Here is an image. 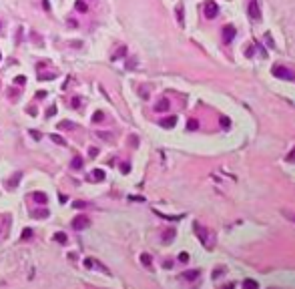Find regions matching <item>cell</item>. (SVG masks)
<instances>
[{
	"label": "cell",
	"instance_id": "obj_1",
	"mask_svg": "<svg viewBox=\"0 0 295 289\" xmlns=\"http://www.w3.org/2000/svg\"><path fill=\"white\" fill-rule=\"evenodd\" d=\"M271 72H273V77H277V79H283V81H295V72H293V70H289L287 66L275 64Z\"/></svg>",
	"mask_w": 295,
	"mask_h": 289
},
{
	"label": "cell",
	"instance_id": "obj_2",
	"mask_svg": "<svg viewBox=\"0 0 295 289\" xmlns=\"http://www.w3.org/2000/svg\"><path fill=\"white\" fill-rule=\"evenodd\" d=\"M90 225V219L86 217V215H76L72 221H70V227H74L76 231H81V229H86Z\"/></svg>",
	"mask_w": 295,
	"mask_h": 289
},
{
	"label": "cell",
	"instance_id": "obj_3",
	"mask_svg": "<svg viewBox=\"0 0 295 289\" xmlns=\"http://www.w3.org/2000/svg\"><path fill=\"white\" fill-rule=\"evenodd\" d=\"M219 14V4L213 0H205V18H215Z\"/></svg>",
	"mask_w": 295,
	"mask_h": 289
},
{
	"label": "cell",
	"instance_id": "obj_4",
	"mask_svg": "<svg viewBox=\"0 0 295 289\" xmlns=\"http://www.w3.org/2000/svg\"><path fill=\"white\" fill-rule=\"evenodd\" d=\"M249 16H251L253 20H261V8H259V2L257 0H251L249 2Z\"/></svg>",
	"mask_w": 295,
	"mask_h": 289
},
{
	"label": "cell",
	"instance_id": "obj_5",
	"mask_svg": "<svg viewBox=\"0 0 295 289\" xmlns=\"http://www.w3.org/2000/svg\"><path fill=\"white\" fill-rule=\"evenodd\" d=\"M235 34H237V30H235L233 24H227V26L223 28V40L225 42H231L233 38H235Z\"/></svg>",
	"mask_w": 295,
	"mask_h": 289
},
{
	"label": "cell",
	"instance_id": "obj_6",
	"mask_svg": "<svg viewBox=\"0 0 295 289\" xmlns=\"http://www.w3.org/2000/svg\"><path fill=\"white\" fill-rule=\"evenodd\" d=\"M155 111H159V113H165V111H169V100H167V98H161V100L155 105Z\"/></svg>",
	"mask_w": 295,
	"mask_h": 289
},
{
	"label": "cell",
	"instance_id": "obj_7",
	"mask_svg": "<svg viewBox=\"0 0 295 289\" xmlns=\"http://www.w3.org/2000/svg\"><path fill=\"white\" fill-rule=\"evenodd\" d=\"M175 124H177V117H167L161 121V126H165V128H173Z\"/></svg>",
	"mask_w": 295,
	"mask_h": 289
},
{
	"label": "cell",
	"instance_id": "obj_8",
	"mask_svg": "<svg viewBox=\"0 0 295 289\" xmlns=\"http://www.w3.org/2000/svg\"><path fill=\"white\" fill-rule=\"evenodd\" d=\"M90 181H104V171L94 169V171L90 173Z\"/></svg>",
	"mask_w": 295,
	"mask_h": 289
},
{
	"label": "cell",
	"instance_id": "obj_9",
	"mask_svg": "<svg viewBox=\"0 0 295 289\" xmlns=\"http://www.w3.org/2000/svg\"><path fill=\"white\" fill-rule=\"evenodd\" d=\"M32 197H34V201H36V203H40V205H44V203L48 201L46 193H42V191H36V193H32Z\"/></svg>",
	"mask_w": 295,
	"mask_h": 289
},
{
	"label": "cell",
	"instance_id": "obj_10",
	"mask_svg": "<svg viewBox=\"0 0 295 289\" xmlns=\"http://www.w3.org/2000/svg\"><path fill=\"white\" fill-rule=\"evenodd\" d=\"M52 239H54L56 243H62V245L68 241V239H66V233H62V231H56V233L52 235Z\"/></svg>",
	"mask_w": 295,
	"mask_h": 289
},
{
	"label": "cell",
	"instance_id": "obj_11",
	"mask_svg": "<svg viewBox=\"0 0 295 289\" xmlns=\"http://www.w3.org/2000/svg\"><path fill=\"white\" fill-rule=\"evenodd\" d=\"M183 277H185L187 281H195V279L199 277V271H197V269H191V271H185V273H183Z\"/></svg>",
	"mask_w": 295,
	"mask_h": 289
},
{
	"label": "cell",
	"instance_id": "obj_12",
	"mask_svg": "<svg viewBox=\"0 0 295 289\" xmlns=\"http://www.w3.org/2000/svg\"><path fill=\"white\" fill-rule=\"evenodd\" d=\"M48 215H50V211H46V209H38V211H34V213H32V217H34V219H46Z\"/></svg>",
	"mask_w": 295,
	"mask_h": 289
},
{
	"label": "cell",
	"instance_id": "obj_13",
	"mask_svg": "<svg viewBox=\"0 0 295 289\" xmlns=\"http://www.w3.org/2000/svg\"><path fill=\"white\" fill-rule=\"evenodd\" d=\"M173 237H175V229L171 227V229H167V231L163 233V243H169V241H171Z\"/></svg>",
	"mask_w": 295,
	"mask_h": 289
},
{
	"label": "cell",
	"instance_id": "obj_14",
	"mask_svg": "<svg viewBox=\"0 0 295 289\" xmlns=\"http://www.w3.org/2000/svg\"><path fill=\"white\" fill-rule=\"evenodd\" d=\"M50 141L56 143V145H60V147H66V141H64L62 137H58V135H50Z\"/></svg>",
	"mask_w": 295,
	"mask_h": 289
},
{
	"label": "cell",
	"instance_id": "obj_15",
	"mask_svg": "<svg viewBox=\"0 0 295 289\" xmlns=\"http://www.w3.org/2000/svg\"><path fill=\"white\" fill-rule=\"evenodd\" d=\"M197 128H199V123L195 119H189L187 121V130H197Z\"/></svg>",
	"mask_w": 295,
	"mask_h": 289
},
{
	"label": "cell",
	"instance_id": "obj_16",
	"mask_svg": "<svg viewBox=\"0 0 295 289\" xmlns=\"http://www.w3.org/2000/svg\"><path fill=\"white\" fill-rule=\"evenodd\" d=\"M83 165H84V163H83V159H81V157H74V159H72V163H70V167H72V169H83Z\"/></svg>",
	"mask_w": 295,
	"mask_h": 289
},
{
	"label": "cell",
	"instance_id": "obj_17",
	"mask_svg": "<svg viewBox=\"0 0 295 289\" xmlns=\"http://www.w3.org/2000/svg\"><path fill=\"white\" fill-rule=\"evenodd\" d=\"M195 231H197V235H199V239L205 243L207 241V235H205V231H201V225H195Z\"/></svg>",
	"mask_w": 295,
	"mask_h": 289
},
{
	"label": "cell",
	"instance_id": "obj_18",
	"mask_svg": "<svg viewBox=\"0 0 295 289\" xmlns=\"http://www.w3.org/2000/svg\"><path fill=\"white\" fill-rule=\"evenodd\" d=\"M243 287H247V289L253 287V289H255V287H259V283H257V281H253V279H245V281H243Z\"/></svg>",
	"mask_w": 295,
	"mask_h": 289
},
{
	"label": "cell",
	"instance_id": "obj_19",
	"mask_svg": "<svg viewBox=\"0 0 295 289\" xmlns=\"http://www.w3.org/2000/svg\"><path fill=\"white\" fill-rule=\"evenodd\" d=\"M102 119H104V113H102V111H96V113L92 115V121H94V123H100Z\"/></svg>",
	"mask_w": 295,
	"mask_h": 289
},
{
	"label": "cell",
	"instance_id": "obj_20",
	"mask_svg": "<svg viewBox=\"0 0 295 289\" xmlns=\"http://www.w3.org/2000/svg\"><path fill=\"white\" fill-rule=\"evenodd\" d=\"M76 124L70 123V121H62V123H58V128H74Z\"/></svg>",
	"mask_w": 295,
	"mask_h": 289
},
{
	"label": "cell",
	"instance_id": "obj_21",
	"mask_svg": "<svg viewBox=\"0 0 295 289\" xmlns=\"http://www.w3.org/2000/svg\"><path fill=\"white\" fill-rule=\"evenodd\" d=\"M56 79V72H48V74H38V81H50Z\"/></svg>",
	"mask_w": 295,
	"mask_h": 289
},
{
	"label": "cell",
	"instance_id": "obj_22",
	"mask_svg": "<svg viewBox=\"0 0 295 289\" xmlns=\"http://www.w3.org/2000/svg\"><path fill=\"white\" fill-rule=\"evenodd\" d=\"M76 10H79V12H86V10H88V6L84 4V0H79V2H76Z\"/></svg>",
	"mask_w": 295,
	"mask_h": 289
},
{
	"label": "cell",
	"instance_id": "obj_23",
	"mask_svg": "<svg viewBox=\"0 0 295 289\" xmlns=\"http://www.w3.org/2000/svg\"><path fill=\"white\" fill-rule=\"evenodd\" d=\"M141 261H143V265H147V267H149V265H151V255L143 253V255H141Z\"/></svg>",
	"mask_w": 295,
	"mask_h": 289
},
{
	"label": "cell",
	"instance_id": "obj_24",
	"mask_svg": "<svg viewBox=\"0 0 295 289\" xmlns=\"http://www.w3.org/2000/svg\"><path fill=\"white\" fill-rule=\"evenodd\" d=\"M285 161H287V163H295V147H293V151L285 157Z\"/></svg>",
	"mask_w": 295,
	"mask_h": 289
},
{
	"label": "cell",
	"instance_id": "obj_25",
	"mask_svg": "<svg viewBox=\"0 0 295 289\" xmlns=\"http://www.w3.org/2000/svg\"><path fill=\"white\" fill-rule=\"evenodd\" d=\"M96 155H98V149H96V147H90V149H88V157H92V159H94Z\"/></svg>",
	"mask_w": 295,
	"mask_h": 289
},
{
	"label": "cell",
	"instance_id": "obj_26",
	"mask_svg": "<svg viewBox=\"0 0 295 289\" xmlns=\"http://www.w3.org/2000/svg\"><path fill=\"white\" fill-rule=\"evenodd\" d=\"M32 237V229H24L22 231V239H30Z\"/></svg>",
	"mask_w": 295,
	"mask_h": 289
},
{
	"label": "cell",
	"instance_id": "obj_27",
	"mask_svg": "<svg viewBox=\"0 0 295 289\" xmlns=\"http://www.w3.org/2000/svg\"><path fill=\"white\" fill-rule=\"evenodd\" d=\"M96 135H98V137H102V139H107V141H111V139H113V135H109V133H102V130H98Z\"/></svg>",
	"mask_w": 295,
	"mask_h": 289
},
{
	"label": "cell",
	"instance_id": "obj_28",
	"mask_svg": "<svg viewBox=\"0 0 295 289\" xmlns=\"http://www.w3.org/2000/svg\"><path fill=\"white\" fill-rule=\"evenodd\" d=\"M18 181H20V173H18V175H14V177H12V181H10L8 185H10V187H14V185H16Z\"/></svg>",
	"mask_w": 295,
	"mask_h": 289
},
{
	"label": "cell",
	"instance_id": "obj_29",
	"mask_svg": "<svg viewBox=\"0 0 295 289\" xmlns=\"http://www.w3.org/2000/svg\"><path fill=\"white\" fill-rule=\"evenodd\" d=\"M30 137H32L34 141H40V137H42V135L38 133V130H30Z\"/></svg>",
	"mask_w": 295,
	"mask_h": 289
},
{
	"label": "cell",
	"instance_id": "obj_30",
	"mask_svg": "<svg viewBox=\"0 0 295 289\" xmlns=\"http://www.w3.org/2000/svg\"><path fill=\"white\" fill-rule=\"evenodd\" d=\"M179 261L187 263V261H189V253H181V255H179Z\"/></svg>",
	"mask_w": 295,
	"mask_h": 289
},
{
	"label": "cell",
	"instance_id": "obj_31",
	"mask_svg": "<svg viewBox=\"0 0 295 289\" xmlns=\"http://www.w3.org/2000/svg\"><path fill=\"white\" fill-rule=\"evenodd\" d=\"M92 265H94V259H84V267L86 269H90Z\"/></svg>",
	"mask_w": 295,
	"mask_h": 289
},
{
	"label": "cell",
	"instance_id": "obj_32",
	"mask_svg": "<svg viewBox=\"0 0 295 289\" xmlns=\"http://www.w3.org/2000/svg\"><path fill=\"white\" fill-rule=\"evenodd\" d=\"M14 83H16V84H24V83H26V77H16Z\"/></svg>",
	"mask_w": 295,
	"mask_h": 289
},
{
	"label": "cell",
	"instance_id": "obj_33",
	"mask_svg": "<svg viewBox=\"0 0 295 289\" xmlns=\"http://www.w3.org/2000/svg\"><path fill=\"white\" fill-rule=\"evenodd\" d=\"M177 16H179V22L183 24V8H181V6L177 8Z\"/></svg>",
	"mask_w": 295,
	"mask_h": 289
},
{
	"label": "cell",
	"instance_id": "obj_34",
	"mask_svg": "<svg viewBox=\"0 0 295 289\" xmlns=\"http://www.w3.org/2000/svg\"><path fill=\"white\" fill-rule=\"evenodd\" d=\"M125 50H126V48H125V46H123V48H121V50H119V52H117V54L113 56V58H115V60H117V58H121V56L125 54Z\"/></svg>",
	"mask_w": 295,
	"mask_h": 289
},
{
	"label": "cell",
	"instance_id": "obj_35",
	"mask_svg": "<svg viewBox=\"0 0 295 289\" xmlns=\"http://www.w3.org/2000/svg\"><path fill=\"white\" fill-rule=\"evenodd\" d=\"M121 171H123V173H128V171H130V165H128V163H123V165H121Z\"/></svg>",
	"mask_w": 295,
	"mask_h": 289
},
{
	"label": "cell",
	"instance_id": "obj_36",
	"mask_svg": "<svg viewBox=\"0 0 295 289\" xmlns=\"http://www.w3.org/2000/svg\"><path fill=\"white\" fill-rule=\"evenodd\" d=\"M283 215H285L287 219H291V221L295 223V215H293V213H289V211H283Z\"/></svg>",
	"mask_w": 295,
	"mask_h": 289
},
{
	"label": "cell",
	"instance_id": "obj_37",
	"mask_svg": "<svg viewBox=\"0 0 295 289\" xmlns=\"http://www.w3.org/2000/svg\"><path fill=\"white\" fill-rule=\"evenodd\" d=\"M72 107H74V109H79V107H81V98H79V96H74V100H72Z\"/></svg>",
	"mask_w": 295,
	"mask_h": 289
},
{
	"label": "cell",
	"instance_id": "obj_38",
	"mask_svg": "<svg viewBox=\"0 0 295 289\" xmlns=\"http://www.w3.org/2000/svg\"><path fill=\"white\" fill-rule=\"evenodd\" d=\"M221 124L227 128V126H229V119H227V117H221Z\"/></svg>",
	"mask_w": 295,
	"mask_h": 289
},
{
	"label": "cell",
	"instance_id": "obj_39",
	"mask_svg": "<svg viewBox=\"0 0 295 289\" xmlns=\"http://www.w3.org/2000/svg\"><path fill=\"white\" fill-rule=\"evenodd\" d=\"M54 113H56V107H50V109H48V111H46V115H48V117H52V115H54Z\"/></svg>",
	"mask_w": 295,
	"mask_h": 289
},
{
	"label": "cell",
	"instance_id": "obj_40",
	"mask_svg": "<svg viewBox=\"0 0 295 289\" xmlns=\"http://www.w3.org/2000/svg\"><path fill=\"white\" fill-rule=\"evenodd\" d=\"M74 207H76V209H81V207H86V203H84V201H76V203H74Z\"/></svg>",
	"mask_w": 295,
	"mask_h": 289
},
{
	"label": "cell",
	"instance_id": "obj_41",
	"mask_svg": "<svg viewBox=\"0 0 295 289\" xmlns=\"http://www.w3.org/2000/svg\"><path fill=\"white\" fill-rule=\"evenodd\" d=\"M36 96H38V98H44V96H46V92H44V90H38V92H36Z\"/></svg>",
	"mask_w": 295,
	"mask_h": 289
},
{
	"label": "cell",
	"instance_id": "obj_42",
	"mask_svg": "<svg viewBox=\"0 0 295 289\" xmlns=\"http://www.w3.org/2000/svg\"><path fill=\"white\" fill-rule=\"evenodd\" d=\"M44 2V10H50V4H48V0H42Z\"/></svg>",
	"mask_w": 295,
	"mask_h": 289
},
{
	"label": "cell",
	"instance_id": "obj_43",
	"mask_svg": "<svg viewBox=\"0 0 295 289\" xmlns=\"http://www.w3.org/2000/svg\"><path fill=\"white\" fill-rule=\"evenodd\" d=\"M0 28H2V22H0Z\"/></svg>",
	"mask_w": 295,
	"mask_h": 289
}]
</instances>
